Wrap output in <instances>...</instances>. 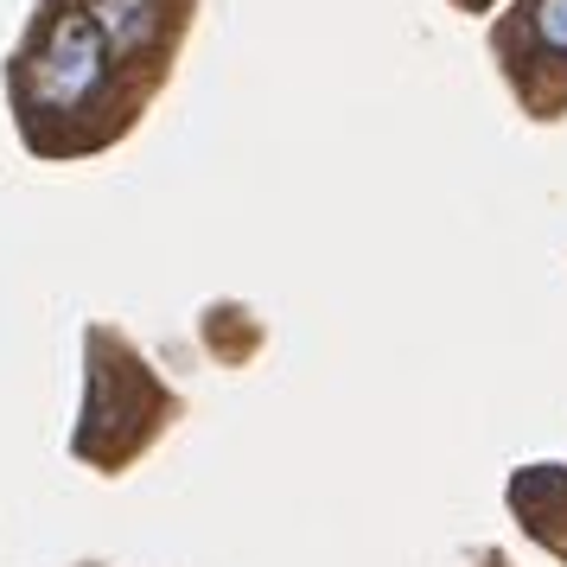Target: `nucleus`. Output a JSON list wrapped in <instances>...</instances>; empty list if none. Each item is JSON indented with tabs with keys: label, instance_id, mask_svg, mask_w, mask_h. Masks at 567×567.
Listing matches in <instances>:
<instances>
[{
	"label": "nucleus",
	"instance_id": "obj_1",
	"mask_svg": "<svg viewBox=\"0 0 567 567\" xmlns=\"http://www.w3.org/2000/svg\"><path fill=\"white\" fill-rule=\"evenodd\" d=\"M109 58L115 52L90 13H58L32 64V96L45 109H83L109 83Z\"/></svg>",
	"mask_w": 567,
	"mask_h": 567
},
{
	"label": "nucleus",
	"instance_id": "obj_2",
	"mask_svg": "<svg viewBox=\"0 0 567 567\" xmlns=\"http://www.w3.org/2000/svg\"><path fill=\"white\" fill-rule=\"evenodd\" d=\"M83 13L103 27L109 52H141L147 32H154V20H159V0H90Z\"/></svg>",
	"mask_w": 567,
	"mask_h": 567
},
{
	"label": "nucleus",
	"instance_id": "obj_3",
	"mask_svg": "<svg viewBox=\"0 0 567 567\" xmlns=\"http://www.w3.org/2000/svg\"><path fill=\"white\" fill-rule=\"evenodd\" d=\"M536 39L555 58H567V0H536Z\"/></svg>",
	"mask_w": 567,
	"mask_h": 567
}]
</instances>
